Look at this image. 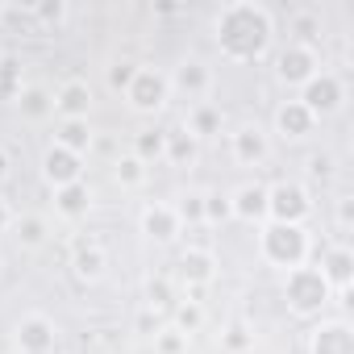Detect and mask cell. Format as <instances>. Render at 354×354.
<instances>
[{
    "mask_svg": "<svg viewBox=\"0 0 354 354\" xmlns=\"http://www.w3.org/2000/svg\"><path fill=\"white\" fill-rule=\"evenodd\" d=\"M213 42L230 63H263L275 46V13L263 0H230L213 13Z\"/></svg>",
    "mask_w": 354,
    "mask_h": 354,
    "instance_id": "6da1fadb",
    "label": "cell"
},
{
    "mask_svg": "<svg viewBox=\"0 0 354 354\" xmlns=\"http://www.w3.org/2000/svg\"><path fill=\"white\" fill-rule=\"evenodd\" d=\"M313 254V238H308V225H279V221H263L259 225V259L275 271H292V267H304Z\"/></svg>",
    "mask_w": 354,
    "mask_h": 354,
    "instance_id": "7a4b0ae2",
    "label": "cell"
},
{
    "mask_svg": "<svg viewBox=\"0 0 354 354\" xmlns=\"http://www.w3.org/2000/svg\"><path fill=\"white\" fill-rule=\"evenodd\" d=\"M329 300H333V292H329V283H325V275L317 267L304 263V267H292L283 275V304H288L292 317L313 321V317H321L329 308Z\"/></svg>",
    "mask_w": 354,
    "mask_h": 354,
    "instance_id": "3957f363",
    "label": "cell"
},
{
    "mask_svg": "<svg viewBox=\"0 0 354 354\" xmlns=\"http://www.w3.org/2000/svg\"><path fill=\"white\" fill-rule=\"evenodd\" d=\"M125 104H129L138 117H158V113L171 104V84H167V71L138 63V71H133V80H129V88H125Z\"/></svg>",
    "mask_w": 354,
    "mask_h": 354,
    "instance_id": "277c9868",
    "label": "cell"
},
{
    "mask_svg": "<svg viewBox=\"0 0 354 354\" xmlns=\"http://www.w3.org/2000/svg\"><path fill=\"white\" fill-rule=\"evenodd\" d=\"M313 217V196L300 180H279L267 184V221L279 225H304Z\"/></svg>",
    "mask_w": 354,
    "mask_h": 354,
    "instance_id": "5b68a950",
    "label": "cell"
},
{
    "mask_svg": "<svg viewBox=\"0 0 354 354\" xmlns=\"http://www.w3.org/2000/svg\"><path fill=\"white\" fill-rule=\"evenodd\" d=\"M167 84H171V96H188L192 104H205V100L213 96L217 75H213L209 59H201V55H184V59H175V67L167 71Z\"/></svg>",
    "mask_w": 354,
    "mask_h": 354,
    "instance_id": "8992f818",
    "label": "cell"
},
{
    "mask_svg": "<svg viewBox=\"0 0 354 354\" xmlns=\"http://www.w3.org/2000/svg\"><path fill=\"white\" fill-rule=\"evenodd\" d=\"M317 121L321 117H333V113H342V104H346V80L337 75V71H329V67H321L304 88H300V96H296Z\"/></svg>",
    "mask_w": 354,
    "mask_h": 354,
    "instance_id": "52a82bcc",
    "label": "cell"
},
{
    "mask_svg": "<svg viewBox=\"0 0 354 354\" xmlns=\"http://www.w3.org/2000/svg\"><path fill=\"white\" fill-rule=\"evenodd\" d=\"M275 80L283 88H304L317 71H321V59H317V46H300V42H288L283 50H275Z\"/></svg>",
    "mask_w": 354,
    "mask_h": 354,
    "instance_id": "ba28073f",
    "label": "cell"
},
{
    "mask_svg": "<svg viewBox=\"0 0 354 354\" xmlns=\"http://www.w3.org/2000/svg\"><path fill=\"white\" fill-rule=\"evenodd\" d=\"M13 346L21 350V354H55V346H59V325H55V317H46V313H21L17 317V325H13Z\"/></svg>",
    "mask_w": 354,
    "mask_h": 354,
    "instance_id": "9c48e42d",
    "label": "cell"
},
{
    "mask_svg": "<svg viewBox=\"0 0 354 354\" xmlns=\"http://www.w3.org/2000/svg\"><path fill=\"white\" fill-rule=\"evenodd\" d=\"M138 230L154 246H175V242H180V234H184V221H180V213H175L171 201H150L138 213Z\"/></svg>",
    "mask_w": 354,
    "mask_h": 354,
    "instance_id": "30bf717a",
    "label": "cell"
},
{
    "mask_svg": "<svg viewBox=\"0 0 354 354\" xmlns=\"http://www.w3.org/2000/svg\"><path fill=\"white\" fill-rule=\"evenodd\" d=\"M230 158L238 167H263L271 158V133L259 121H242L230 129Z\"/></svg>",
    "mask_w": 354,
    "mask_h": 354,
    "instance_id": "8fae6325",
    "label": "cell"
},
{
    "mask_svg": "<svg viewBox=\"0 0 354 354\" xmlns=\"http://www.w3.org/2000/svg\"><path fill=\"white\" fill-rule=\"evenodd\" d=\"M84 167H88L84 154H71V150H63L55 142L42 150V162H38V171H42V180H46L50 192L55 188H67V184H80L84 180Z\"/></svg>",
    "mask_w": 354,
    "mask_h": 354,
    "instance_id": "7c38bea8",
    "label": "cell"
},
{
    "mask_svg": "<svg viewBox=\"0 0 354 354\" xmlns=\"http://www.w3.org/2000/svg\"><path fill=\"white\" fill-rule=\"evenodd\" d=\"M175 279H180V288L188 292H201L217 279V254L205 250V246H188L180 250V267H175Z\"/></svg>",
    "mask_w": 354,
    "mask_h": 354,
    "instance_id": "4fadbf2b",
    "label": "cell"
},
{
    "mask_svg": "<svg viewBox=\"0 0 354 354\" xmlns=\"http://www.w3.org/2000/svg\"><path fill=\"white\" fill-rule=\"evenodd\" d=\"M308 354H354V329L342 317H321L308 333Z\"/></svg>",
    "mask_w": 354,
    "mask_h": 354,
    "instance_id": "5bb4252c",
    "label": "cell"
},
{
    "mask_svg": "<svg viewBox=\"0 0 354 354\" xmlns=\"http://www.w3.org/2000/svg\"><path fill=\"white\" fill-rule=\"evenodd\" d=\"M230 221H242V225H263L267 221V184L259 180H246L230 192Z\"/></svg>",
    "mask_w": 354,
    "mask_h": 354,
    "instance_id": "9a60e30c",
    "label": "cell"
},
{
    "mask_svg": "<svg viewBox=\"0 0 354 354\" xmlns=\"http://www.w3.org/2000/svg\"><path fill=\"white\" fill-rule=\"evenodd\" d=\"M317 271L325 275V283H329V292H333V296H346V292L354 288V250H350L346 242L325 246V254H321Z\"/></svg>",
    "mask_w": 354,
    "mask_h": 354,
    "instance_id": "2e32d148",
    "label": "cell"
},
{
    "mask_svg": "<svg viewBox=\"0 0 354 354\" xmlns=\"http://www.w3.org/2000/svg\"><path fill=\"white\" fill-rule=\"evenodd\" d=\"M71 275L80 283H100L109 275V254L96 238H75L71 242Z\"/></svg>",
    "mask_w": 354,
    "mask_h": 354,
    "instance_id": "e0dca14e",
    "label": "cell"
},
{
    "mask_svg": "<svg viewBox=\"0 0 354 354\" xmlns=\"http://www.w3.org/2000/svg\"><path fill=\"white\" fill-rule=\"evenodd\" d=\"M275 133L283 138V142H304V138H313L317 133V117L292 96V100H279V109H275Z\"/></svg>",
    "mask_w": 354,
    "mask_h": 354,
    "instance_id": "ac0fdd59",
    "label": "cell"
},
{
    "mask_svg": "<svg viewBox=\"0 0 354 354\" xmlns=\"http://www.w3.org/2000/svg\"><path fill=\"white\" fill-rule=\"evenodd\" d=\"M55 113L63 121H88L92 113V84L88 80H63L55 92Z\"/></svg>",
    "mask_w": 354,
    "mask_h": 354,
    "instance_id": "d6986e66",
    "label": "cell"
},
{
    "mask_svg": "<svg viewBox=\"0 0 354 354\" xmlns=\"http://www.w3.org/2000/svg\"><path fill=\"white\" fill-rule=\"evenodd\" d=\"M13 104H17L21 121H30V125H42V121L55 117V92L42 88V84H21V92L13 96Z\"/></svg>",
    "mask_w": 354,
    "mask_h": 354,
    "instance_id": "ffe728a7",
    "label": "cell"
},
{
    "mask_svg": "<svg viewBox=\"0 0 354 354\" xmlns=\"http://www.w3.org/2000/svg\"><path fill=\"white\" fill-rule=\"evenodd\" d=\"M96 196H92V184L80 180V184H67V188H55V217L63 221H84L92 213Z\"/></svg>",
    "mask_w": 354,
    "mask_h": 354,
    "instance_id": "44dd1931",
    "label": "cell"
},
{
    "mask_svg": "<svg viewBox=\"0 0 354 354\" xmlns=\"http://www.w3.org/2000/svg\"><path fill=\"white\" fill-rule=\"evenodd\" d=\"M162 162L171 167H196L201 162V142L184 129V125H175L167 129V146H162Z\"/></svg>",
    "mask_w": 354,
    "mask_h": 354,
    "instance_id": "7402d4cb",
    "label": "cell"
},
{
    "mask_svg": "<svg viewBox=\"0 0 354 354\" xmlns=\"http://www.w3.org/2000/svg\"><path fill=\"white\" fill-rule=\"evenodd\" d=\"M180 125H184V129H188L196 142H205V138L221 133V113H217V109L205 100V104H192V109H188V117H184Z\"/></svg>",
    "mask_w": 354,
    "mask_h": 354,
    "instance_id": "603a6c76",
    "label": "cell"
},
{
    "mask_svg": "<svg viewBox=\"0 0 354 354\" xmlns=\"http://www.w3.org/2000/svg\"><path fill=\"white\" fill-rule=\"evenodd\" d=\"M13 238H17L26 250H38V246H46V238H50V221H46L42 213L13 217Z\"/></svg>",
    "mask_w": 354,
    "mask_h": 354,
    "instance_id": "cb8c5ba5",
    "label": "cell"
},
{
    "mask_svg": "<svg viewBox=\"0 0 354 354\" xmlns=\"http://www.w3.org/2000/svg\"><path fill=\"white\" fill-rule=\"evenodd\" d=\"M55 146H63V150L88 158V150H92V121H59Z\"/></svg>",
    "mask_w": 354,
    "mask_h": 354,
    "instance_id": "d4e9b609",
    "label": "cell"
},
{
    "mask_svg": "<svg viewBox=\"0 0 354 354\" xmlns=\"http://www.w3.org/2000/svg\"><path fill=\"white\" fill-rule=\"evenodd\" d=\"M113 180H117V188L138 192V188L150 180V167H146L142 158H133V154H121V158L113 162Z\"/></svg>",
    "mask_w": 354,
    "mask_h": 354,
    "instance_id": "484cf974",
    "label": "cell"
},
{
    "mask_svg": "<svg viewBox=\"0 0 354 354\" xmlns=\"http://www.w3.org/2000/svg\"><path fill=\"white\" fill-rule=\"evenodd\" d=\"M205 321H209V313H205V304H201V300H180V304L171 308V325H175V329H184L188 337H192V333H201V329H205Z\"/></svg>",
    "mask_w": 354,
    "mask_h": 354,
    "instance_id": "4316f807",
    "label": "cell"
},
{
    "mask_svg": "<svg viewBox=\"0 0 354 354\" xmlns=\"http://www.w3.org/2000/svg\"><path fill=\"white\" fill-rule=\"evenodd\" d=\"M175 304H180V296H175V283H171L167 275H150V279H146V308L171 313Z\"/></svg>",
    "mask_w": 354,
    "mask_h": 354,
    "instance_id": "83f0119b",
    "label": "cell"
},
{
    "mask_svg": "<svg viewBox=\"0 0 354 354\" xmlns=\"http://www.w3.org/2000/svg\"><path fill=\"white\" fill-rule=\"evenodd\" d=\"M162 146H167V129H142L138 138H133V158H142L146 167H154V162H162Z\"/></svg>",
    "mask_w": 354,
    "mask_h": 354,
    "instance_id": "f1b7e54d",
    "label": "cell"
},
{
    "mask_svg": "<svg viewBox=\"0 0 354 354\" xmlns=\"http://www.w3.org/2000/svg\"><path fill=\"white\" fill-rule=\"evenodd\" d=\"M150 342H154V354H188V350H192V337H188L184 329H175L171 321H162Z\"/></svg>",
    "mask_w": 354,
    "mask_h": 354,
    "instance_id": "f546056e",
    "label": "cell"
},
{
    "mask_svg": "<svg viewBox=\"0 0 354 354\" xmlns=\"http://www.w3.org/2000/svg\"><path fill=\"white\" fill-rule=\"evenodd\" d=\"M30 13H34V21H42V26H50V30H59V26H67L71 5H67V0H38Z\"/></svg>",
    "mask_w": 354,
    "mask_h": 354,
    "instance_id": "4dcf8cb0",
    "label": "cell"
},
{
    "mask_svg": "<svg viewBox=\"0 0 354 354\" xmlns=\"http://www.w3.org/2000/svg\"><path fill=\"white\" fill-rule=\"evenodd\" d=\"M221 350H225V354H250V350H254V333H250V325L234 321V325L221 333Z\"/></svg>",
    "mask_w": 354,
    "mask_h": 354,
    "instance_id": "1f68e13d",
    "label": "cell"
},
{
    "mask_svg": "<svg viewBox=\"0 0 354 354\" xmlns=\"http://www.w3.org/2000/svg\"><path fill=\"white\" fill-rule=\"evenodd\" d=\"M175 213H180L184 225H205V192H184Z\"/></svg>",
    "mask_w": 354,
    "mask_h": 354,
    "instance_id": "d6a6232c",
    "label": "cell"
},
{
    "mask_svg": "<svg viewBox=\"0 0 354 354\" xmlns=\"http://www.w3.org/2000/svg\"><path fill=\"white\" fill-rule=\"evenodd\" d=\"M133 71H138V63H133V59H113V63H109V71H104V80H109V88H113V92H121V96H125V88H129V80H133Z\"/></svg>",
    "mask_w": 354,
    "mask_h": 354,
    "instance_id": "836d02e7",
    "label": "cell"
},
{
    "mask_svg": "<svg viewBox=\"0 0 354 354\" xmlns=\"http://www.w3.org/2000/svg\"><path fill=\"white\" fill-rule=\"evenodd\" d=\"M230 221V196L205 192V225H225Z\"/></svg>",
    "mask_w": 354,
    "mask_h": 354,
    "instance_id": "e575fe53",
    "label": "cell"
},
{
    "mask_svg": "<svg viewBox=\"0 0 354 354\" xmlns=\"http://www.w3.org/2000/svg\"><path fill=\"white\" fill-rule=\"evenodd\" d=\"M292 30L300 34V38H296L300 46H313L317 34H321V17H317V13H296V17H292Z\"/></svg>",
    "mask_w": 354,
    "mask_h": 354,
    "instance_id": "d590c367",
    "label": "cell"
},
{
    "mask_svg": "<svg viewBox=\"0 0 354 354\" xmlns=\"http://www.w3.org/2000/svg\"><path fill=\"white\" fill-rule=\"evenodd\" d=\"M333 154L329 150H317L313 158H308V175H313V180H333Z\"/></svg>",
    "mask_w": 354,
    "mask_h": 354,
    "instance_id": "8d00e7d4",
    "label": "cell"
},
{
    "mask_svg": "<svg viewBox=\"0 0 354 354\" xmlns=\"http://www.w3.org/2000/svg\"><path fill=\"white\" fill-rule=\"evenodd\" d=\"M133 325H138V333H146V337H154V333H158V325H162V317H158L154 308H142Z\"/></svg>",
    "mask_w": 354,
    "mask_h": 354,
    "instance_id": "74e56055",
    "label": "cell"
},
{
    "mask_svg": "<svg viewBox=\"0 0 354 354\" xmlns=\"http://www.w3.org/2000/svg\"><path fill=\"white\" fill-rule=\"evenodd\" d=\"M350 221H354V196H342V201H337V230L346 234Z\"/></svg>",
    "mask_w": 354,
    "mask_h": 354,
    "instance_id": "f35d334b",
    "label": "cell"
},
{
    "mask_svg": "<svg viewBox=\"0 0 354 354\" xmlns=\"http://www.w3.org/2000/svg\"><path fill=\"white\" fill-rule=\"evenodd\" d=\"M13 217H17V213H13V205L0 196V234H9V230H13Z\"/></svg>",
    "mask_w": 354,
    "mask_h": 354,
    "instance_id": "ab89813d",
    "label": "cell"
},
{
    "mask_svg": "<svg viewBox=\"0 0 354 354\" xmlns=\"http://www.w3.org/2000/svg\"><path fill=\"white\" fill-rule=\"evenodd\" d=\"M9 171H13V158H9V150H5V146H0V184L9 180Z\"/></svg>",
    "mask_w": 354,
    "mask_h": 354,
    "instance_id": "60d3db41",
    "label": "cell"
},
{
    "mask_svg": "<svg viewBox=\"0 0 354 354\" xmlns=\"http://www.w3.org/2000/svg\"><path fill=\"white\" fill-rule=\"evenodd\" d=\"M9 17V5H5V0H0V21H5Z\"/></svg>",
    "mask_w": 354,
    "mask_h": 354,
    "instance_id": "b9f144b4",
    "label": "cell"
},
{
    "mask_svg": "<svg viewBox=\"0 0 354 354\" xmlns=\"http://www.w3.org/2000/svg\"><path fill=\"white\" fill-rule=\"evenodd\" d=\"M0 271H5V254H0Z\"/></svg>",
    "mask_w": 354,
    "mask_h": 354,
    "instance_id": "7bdbcfd3",
    "label": "cell"
},
{
    "mask_svg": "<svg viewBox=\"0 0 354 354\" xmlns=\"http://www.w3.org/2000/svg\"><path fill=\"white\" fill-rule=\"evenodd\" d=\"M0 63H5V55H0Z\"/></svg>",
    "mask_w": 354,
    "mask_h": 354,
    "instance_id": "ee69618b",
    "label": "cell"
}]
</instances>
